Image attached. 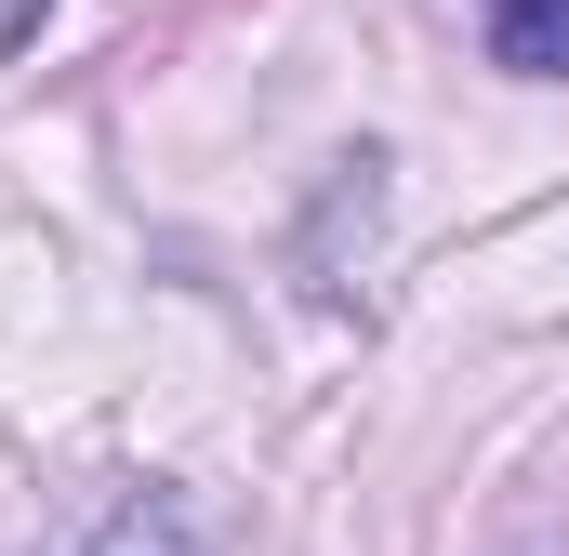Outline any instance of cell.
Segmentation results:
<instances>
[{
    "label": "cell",
    "instance_id": "2",
    "mask_svg": "<svg viewBox=\"0 0 569 556\" xmlns=\"http://www.w3.org/2000/svg\"><path fill=\"white\" fill-rule=\"evenodd\" d=\"M490 67L569 80V0H490Z\"/></svg>",
    "mask_w": 569,
    "mask_h": 556
},
{
    "label": "cell",
    "instance_id": "1",
    "mask_svg": "<svg viewBox=\"0 0 569 556\" xmlns=\"http://www.w3.org/2000/svg\"><path fill=\"white\" fill-rule=\"evenodd\" d=\"M80 556H212V530H199V504H186V490H120V504H107V530H93Z\"/></svg>",
    "mask_w": 569,
    "mask_h": 556
},
{
    "label": "cell",
    "instance_id": "3",
    "mask_svg": "<svg viewBox=\"0 0 569 556\" xmlns=\"http://www.w3.org/2000/svg\"><path fill=\"white\" fill-rule=\"evenodd\" d=\"M40 13H53V0H0V53H13V40H27Z\"/></svg>",
    "mask_w": 569,
    "mask_h": 556
}]
</instances>
